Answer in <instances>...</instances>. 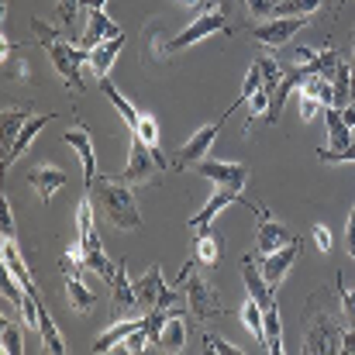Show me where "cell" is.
Instances as JSON below:
<instances>
[{
    "instance_id": "1",
    "label": "cell",
    "mask_w": 355,
    "mask_h": 355,
    "mask_svg": "<svg viewBox=\"0 0 355 355\" xmlns=\"http://www.w3.org/2000/svg\"><path fill=\"white\" fill-rule=\"evenodd\" d=\"M342 300L338 290L328 286H314L307 307H304V352L307 355H331L342 352Z\"/></svg>"
},
{
    "instance_id": "2",
    "label": "cell",
    "mask_w": 355,
    "mask_h": 355,
    "mask_svg": "<svg viewBox=\"0 0 355 355\" xmlns=\"http://www.w3.org/2000/svg\"><path fill=\"white\" fill-rule=\"evenodd\" d=\"M31 31L38 35V45H45V52H49L55 73L62 76V83H66L73 94H83V90H87V83H83V66H90V52L80 49L73 38H66L59 28H52V24H45V21H38V17H31Z\"/></svg>"
},
{
    "instance_id": "3",
    "label": "cell",
    "mask_w": 355,
    "mask_h": 355,
    "mask_svg": "<svg viewBox=\"0 0 355 355\" xmlns=\"http://www.w3.org/2000/svg\"><path fill=\"white\" fill-rule=\"evenodd\" d=\"M87 193L97 200V207L104 211V218L121 228V232H138L141 228V214H138V204H135V193L128 183H118L114 176H97Z\"/></svg>"
},
{
    "instance_id": "4",
    "label": "cell",
    "mask_w": 355,
    "mask_h": 355,
    "mask_svg": "<svg viewBox=\"0 0 355 355\" xmlns=\"http://www.w3.org/2000/svg\"><path fill=\"white\" fill-rule=\"evenodd\" d=\"M76 235H80V252H83V259H87V269L90 272H97L107 286H111V279H114V272H118V262L104 252V245H101V235H97V228H94V197L83 190V200H80V207H76Z\"/></svg>"
},
{
    "instance_id": "5",
    "label": "cell",
    "mask_w": 355,
    "mask_h": 355,
    "mask_svg": "<svg viewBox=\"0 0 355 355\" xmlns=\"http://www.w3.org/2000/svg\"><path fill=\"white\" fill-rule=\"evenodd\" d=\"M176 283H187V307H190V314L204 324V321H218V318H225L228 311H225V304H221V297H218V290H214V279L207 276V269L204 266H193V262H187L183 266V272L176 276Z\"/></svg>"
},
{
    "instance_id": "6",
    "label": "cell",
    "mask_w": 355,
    "mask_h": 355,
    "mask_svg": "<svg viewBox=\"0 0 355 355\" xmlns=\"http://www.w3.org/2000/svg\"><path fill=\"white\" fill-rule=\"evenodd\" d=\"M173 162L159 152V148H152L141 135H135L131 131V152H128V166L114 173V180L118 183H128V187H138V183H159V176L169 169Z\"/></svg>"
},
{
    "instance_id": "7",
    "label": "cell",
    "mask_w": 355,
    "mask_h": 355,
    "mask_svg": "<svg viewBox=\"0 0 355 355\" xmlns=\"http://www.w3.org/2000/svg\"><path fill=\"white\" fill-rule=\"evenodd\" d=\"M207 35H235V28L225 17V10H204V14H197L180 35H173L166 42V59L176 55V52H183V49H190L193 42H204Z\"/></svg>"
},
{
    "instance_id": "8",
    "label": "cell",
    "mask_w": 355,
    "mask_h": 355,
    "mask_svg": "<svg viewBox=\"0 0 355 355\" xmlns=\"http://www.w3.org/2000/svg\"><path fill=\"white\" fill-rule=\"evenodd\" d=\"M232 114H235V111L228 107V111H225V114H221L218 121H211V124H204L200 131H193V135L187 138V145L180 148V155L173 159V166H169V169H176V173H180V169H187V166H197L200 159H207V152L214 148V141H218V135H221L225 121L232 118Z\"/></svg>"
},
{
    "instance_id": "9",
    "label": "cell",
    "mask_w": 355,
    "mask_h": 355,
    "mask_svg": "<svg viewBox=\"0 0 355 355\" xmlns=\"http://www.w3.org/2000/svg\"><path fill=\"white\" fill-rule=\"evenodd\" d=\"M307 24H311V14H297V17H269V21H262V24L252 28V38H255L259 45H266V49H283V45H290L293 35H297L300 28H307Z\"/></svg>"
},
{
    "instance_id": "10",
    "label": "cell",
    "mask_w": 355,
    "mask_h": 355,
    "mask_svg": "<svg viewBox=\"0 0 355 355\" xmlns=\"http://www.w3.org/2000/svg\"><path fill=\"white\" fill-rule=\"evenodd\" d=\"M248 211L259 218V232H255V252H259V255H269V252L283 248L286 241H293L290 228H286V225H279V221L269 214V207H266V204L248 200Z\"/></svg>"
},
{
    "instance_id": "11",
    "label": "cell",
    "mask_w": 355,
    "mask_h": 355,
    "mask_svg": "<svg viewBox=\"0 0 355 355\" xmlns=\"http://www.w3.org/2000/svg\"><path fill=\"white\" fill-rule=\"evenodd\" d=\"M124 31H121L118 24L104 14V7H97V10H87V28H83V35H76L73 42L80 45V49H97L101 42H107V38H121Z\"/></svg>"
},
{
    "instance_id": "12",
    "label": "cell",
    "mask_w": 355,
    "mask_h": 355,
    "mask_svg": "<svg viewBox=\"0 0 355 355\" xmlns=\"http://www.w3.org/2000/svg\"><path fill=\"white\" fill-rule=\"evenodd\" d=\"M197 169H200V176H204V180H211V183H218V187L245 190V183H248V166H241V162L200 159V162H197Z\"/></svg>"
},
{
    "instance_id": "13",
    "label": "cell",
    "mask_w": 355,
    "mask_h": 355,
    "mask_svg": "<svg viewBox=\"0 0 355 355\" xmlns=\"http://www.w3.org/2000/svg\"><path fill=\"white\" fill-rule=\"evenodd\" d=\"M293 59L304 66V73H318V76H328V80H335V73L342 66V55L331 45H324V49H304V45H297L293 49Z\"/></svg>"
},
{
    "instance_id": "14",
    "label": "cell",
    "mask_w": 355,
    "mask_h": 355,
    "mask_svg": "<svg viewBox=\"0 0 355 355\" xmlns=\"http://www.w3.org/2000/svg\"><path fill=\"white\" fill-rule=\"evenodd\" d=\"M297 255H300V238H293V241H286L283 248H276V252H269V255H262V276L269 279V286L272 290H279V283L286 279V272H290V266L297 262Z\"/></svg>"
},
{
    "instance_id": "15",
    "label": "cell",
    "mask_w": 355,
    "mask_h": 355,
    "mask_svg": "<svg viewBox=\"0 0 355 355\" xmlns=\"http://www.w3.org/2000/svg\"><path fill=\"white\" fill-rule=\"evenodd\" d=\"M232 204H238V207H248V200L241 197V190L218 187V190L211 193V200L204 204V211H197V214L190 218V228H211V225H214V218H218L225 207H232Z\"/></svg>"
},
{
    "instance_id": "16",
    "label": "cell",
    "mask_w": 355,
    "mask_h": 355,
    "mask_svg": "<svg viewBox=\"0 0 355 355\" xmlns=\"http://www.w3.org/2000/svg\"><path fill=\"white\" fill-rule=\"evenodd\" d=\"M138 307V297H135V283L128 279V266L124 259L118 262V272L111 279V318L121 321V318H131V311Z\"/></svg>"
},
{
    "instance_id": "17",
    "label": "cell",
    "mask_w": 355,
    "mask_h": 355,
    "mask_svg": "<svg viewBox=\"0 0 355 355\" xmlns=\"http://www.w3.org/2000/svg\"><path fill=\"white\" fill-rule=\"evenodd\" d=\"M66 173L59 169V166H52V162H38L31 173H28V183H31V190L38 193V200L42 204H52V197L66 187Z\"/></svg>"
},
{
    "instance_id": "18",
    "label": "cell",
    "mask_w": 355,
    "mask_h": 355,
    "mask_svg": "<svg viewBox=\"0 0 355 355\" xmlns=\"http://www.w3.org/2000/svg\"><path fill=\"white\" fill-rule=\"evenodd\" d=\"M241 279H245L248 297H252L259 307H266V304H272V300H276V290H272V286H269V279L262 276V266L255 262V255H241Z\"/></svg>"
},
{
    "instance_id": "19",
    "label": "cell",
    "mask_w": 355,
    "mask_h": 355,
    "mask_svg": "<svg viewBox=\"0 0 355 355\" xmlns=\"http://www.w3.org/2000/svg\"><path fill=\"white\" fill-rule=\"evenodd\" d=\"M193 266L214 269L221 262V238L214 235L211 228H193V252H190Z\"/></svg>"
},
{
    "instance_id": "20",
    "label": "cell",
    "mask_w": 355,
    "mask_h": 355,
    "mask_svg": "<svg viewBox=\"0 0 355 355\" xmlns=\"http://www.w3.org/2000/svg\"><path fill=\"white\" fill-rule=\"evenodd\" d=\"M62 141H66L69 148H76V155H80V162H83V183L90 187V183L97 180V162H94V138H90V131H87V128H73V131L62 135Z\"/></svg>"
},
{
    "instance_id": "21",
    "label": "cell",
    "mask_w": 355,
    "mask_h": 355,
    "mask_svg": "<svg viewBox=\"0 0 355 355\" xmlns=\"http://www.w3.org/2000/svg\"><path fill=\"white\" fill-rule=\"evenodd\" d=\"M52 121H55V114H38V118L28 121V124L21 128V135L10 141V148H3V159H0V166H3V169H10V166L21 159V152H28V145L35 141V135H38L45 124H52Z\"/></svg>"
},
{
    "instance_id": "22",
    "label": "cell",
    "mask_w": 355,
    "mask_h": 355,
    "mask_svg": "<svg viewBox=\"0 0 355 355\" xmlns=\"http://www.w3.org/2000/svg\"><path fill=\"white\" fill-rule=\"evenodd\" d=\"M162 290H166V283H162V266L159 262H152L148 266V272L135 283V297H138V307L148 314V311H155V304H159V297H162Z\"/></svg>"
},
{
    "instance_id": "23",
    "label": "cell",
    "mask_w": 355,
    "mask_h": 355,
    "mask_svg": "<svg viewBox=\"0 0 355 355\" xmlns=\"http://www.w3.org/2000/svg\"><path fill=\"white\" fill-rule=\"evenodd\" d=\"M145 324V318H121V321H114L107 331H101L97 338H94V355H104V352H111L114 345H121L135 328H141Z\"/></svg>"
},
{
    "instance_id": "24",
    "label": "cell",
    "mask_w": 355,
    "mask_h": 355,
    "mask_svg": "<svg viewBox=\"0 0 355 355\" xmlns=\"http://www.w3.org/2000/svg\"><path fill=\"white\" fill-rule=\"evenodd\" d=\"M121 49H124V35H121V38H107V42H101L97 49H90V66H94L97 83L111 73V66H114V59L121 55Z\"/></svg>"
},
{
    "instance_id": "25",
    "label": "cell",
    "mask_w": 355,
    "mask_h": 355,
    "mask_svg": "<svg viewBox=\"0 0 355 355\" xmlns=\"http://www.w3.org/2000/svg\"><path fill=\"white\" fill-rule=\"evenodd\" d=\"M66 297L76 314H90L97 307V293L83 283V276H66Z\"/></svg>"
},
{
    "instance_id": "26",
    "label": "cell",
    "mask_w": 355,
    "mask_h": 355,
    "mask_svg": "<svg viewBox=\"0 0 355 355\" xmlns=\"http://www.w3.org/2000/svg\"><path fill=\"white\" fill-rule=\"evenodd\" d=\"M324 121H328V148L331 152H345L352 145V128L345 124L342 111L338 107H328L324 111Z\"/></svg>"
},
{
    "instance_id": "27",
    "label": "cell",
    "mask_w": 355,
    "mask_h": 355,
    "mask_svg": "<svg viewBox=\"0 0 355 355\" xmlns=\"http://www.w3.org/2000/svg\"><path fill=\"white\" fill-rule=\"evenodd\" d=\"M101 94H104V97L111 101V107H114L121 118H124V124H128V128H135V124L141 121V111H138V107H135V104H131L128 97H121V90L114 87V83H111V80H107V76L101 80Z\"/></svg>"
},
{
    "instance_id": "28",
    "label": "cell",
    "mask_w": 355,
    "mask_h": 355,
    "mask_svg": "<svg viewBox=\"0 0 355 355\" xmlns=\"http://www.w3.org/2000/svg\"><path fill=\"white\" fill-rule=\"evenodd\" d=\"M262 321H266V352L283 355V321H279V307H276V300L262 307Z\"/></svg>"
},
{
    "instance_id": "29",
    "label": "cell",
    "mask_w": 355,
    "mask_h": 355,
    "mask_svg": "<svg viewBox=\"0 0 355 355\" xmlns=\"http://www.w3.org/2000/svg\"><path fill=\"white\" fill-rule=\"evenodd\" d=\"M159 349H162V352H183V349H187V324H183L180 311L169 314V321H166V328H162V338H159Z\"/></svg>"
},
{
    "instance_id": "30",
    "label": "cell",
    "mask_w": 355,
    "mask_h": 355,
    "mask_svg": "<svg viewBox=\"0 0 355 355\" xmlns=\"http://www.w3.org/2000/svg\"><path fill=\"white\" fill-rule=\"evenodd\" d=\"M300 94H307V97L321 101L324 107H335V83H331L328 76L307 73V76H304V83H300Z\"/></svg>"
},
{
    "instance_id": "31",
    "label": "cell",
    "mask_w": 355,
    "mask_h": 355,
    "mask_svg": "<svg viewBox=\"0 0 355 355\" xmlns=\"http://www.w3.org/2000/svg\"><path fill=\"white\" fill-rule=\"evenodd\" d=\"M35 118L31 111H24V107H3V114H0V131H3V148H10V141L21 135V128L28 124V121Z\"/></svg>"
},
{
    "instance_id": "32",
    "label": "cell",
    "mask_w": 355,
    "mask_h": 355,
    "mask_svg": "<svg viewBox=\"0 0 355 355\" xmlns=\"http://www.w3.org/2000/svg\"><path fill=\"white\" fill-rule=\"evenodd\" d=\"M331 3H338V0H279V3L272 7V14H276V17H297V14H318L321 7H331Z\"/></svg>"
},
{
    "instance_id": "33",
    "label": "cell",
    "mask_w": 355,
    "mask_h": 355,
    "mask_svg": "<svg viewBox=\"0 0 355 355\" xmlns=\"http://www.w3.org/2000/svg\"><path fill=\"white\" fill-rule=\"evenodd\" d=\"M241 324L248 328V335H252V338H259V345H266V321H262V307H259L252 297H245V304H241Z\"/></svg>"
},
{
    "instance_id": "34",
    "label": "cell",
    "mask_w": 355,
    "mask_h": 355,
    "mask_svg": "<svg viewBox=\"0 0 355 355\" xmlns=\"http://www.w3.org/2000/svg\"><path fill=\"white\" fill-rule=\"evenodd\" d=\"M0 349H3V355H21L24 352V345H21V331H17V324H10L7 318H3V324H0Z\"/></svg>"
},
{
    "instance_id": "35",
    "label": "cell",
    "mask_w": 355,
    "mask_h": 355,
    "mask_svg": "<svg viewBox=\"0 0 355 355\" xmlns=\"http://www.w3.org/2000/svg\"><path fill=\"white\" fill-rule=\"evenodd\" d=\"M128 131H135V135H141L152 148H159V124H155V118H148V114H141V121L135 124V128H128Z\"/></svg>"
},
{
    "instance_id": "36",
    "label": "cell",
    "mask_w": 355,
    "mask_h": 355,
    "mask_svg": "<svg viewBox=\"0 0 355 355\" xmlns=\"http://www.w3.org/2000/svg\"><path fill=\"white\" fill-rule=\"evenodd\" d=\"M148 345H152V342H148V335H145V324H141V328H135V331L121 342V349H124V352H131V355H141Z\"/></svg>"
},
{
    "instance_id": "37",
    "label": "cell",
    "mask_w": 355,
    "mask_h": 355,
    "mask_svg": "<svg viewBox=\"0 0 355 355\" xmlns=\"http://www.w3.org/2000/svg\"><path fill=\"white\" fill-rule=\"evenodd\" d=\"M204 345H207V352H214V355H241L238 345L225 342L221 335H211V331H204Z\"/></svg>"
},
{
    "instance_id": "38",
    "label": "cell",
    "mask_w": 355,
    "mask_h": 355,
    "mask_svg": "<svg viewBox=\"0 0 355 355\" xmlns=\"http://www.w3.org/2000/svg\"><path fill=\"white\" fill-rule=\"evenodd\" d=\"M0 235L3 238L17 235V225H14V214H10V200H7V193L0 197Z\"/></svg>"
},
{
    "instance_id": "39",
    "label": "cell",
    "mask_w": 355,
    "mask_h": 355,
    "mask_svg": "<svg viewBox=\"0 0 355 355\" xmlns=\"http://www.w3.org/2000/svg\"><path fill=\"white\" fill-rule=\"evenodd\" d=\"M324 111H328V107H324L321 101H314V97H307V94H300V118L307 121V124H311V121H314V118H321Z\"/></svg>"
},
{
    "instance_id": "40",
    "label": "cell",
    "mask_w": 355,
    "mask_h": 355,
    "mask_svg": "<svg viewBox=\"0 0 355 355\" xmlns=\"http://www.w3.org/2000/svg\"><path fill=\"white\" fill-rule=\"evenodd\" d=\"M76 7H80V0H59V3H55V21H59L62 28H69V24L76 21Z\"/></svg>"
},
{
    "instance_id": "41",
    "label": "cell",
    "mask_w": 355,
    "mask_h": 355,
    "mask_svg": "<svg viewBox=\"0 0 355 355\" xmlns=\"http://www.w3.org/2000/svg\"><path fill=\"white\" fill-rule=\"evenodd\" d=\"M335 290H338V300H342V311H345L349 324L355 328V286L352 290H345V286H342V276H338V286H335Z\"/></svg>"
},
{
    "instance_id": "42",
    "label": "cell",
    "mask_w": 355,
    "mask_h": 355,
    "mask_svg": "<svg viewBox=\"0 0 355 355\" xmlns=\"http://www.w3.org/2000/svg\"><path fill=\"white\" fill-rule=\"evenodd\" d=\"M311 235H314V245H318V252H324V255L331 252V232H328L324 225H314V228H311Z\"/></svg>"
},
{
    "instance_id": "43",
    "label": "cell",
    "mask_w": 355,
    "mask_h": 355,
    "mask_svg": "<svg viewBox=\"0 0 355 355\" xmlns=\"http://www.w3.org/2000/svg\"><path fill=\"white\" fill-rule=\"evenodd\" d=\"M245 3H248V10L259 14V17H272V7H276L272 0H245Z\"/></svg>"
},
{
    "instance_id": "44",
    "label": "cell",
    "mask_w": 355,
    "mask_h": 355,
    "mask_svg": "<svg viewBox=\"0 0 355 355\" xmlns=\"http://www.w3.org/2000/svg\"><path fill=\"white\" fill-rule=\"evenodd\" d=\"M345 241H349V255L355 262V204H352V214H349V225H345Z\"/></svg>"
},
{
    "instance_id": "45",
    "label": "cell",
    "mask_w": 355,
    "mask_h": 355,
    "mask_svg": "<svg viewBox=\"0 0 355 355\" xmlns=\"http://www.w3.org/2000/svg\"><path fill=\"white\" fill-rule=\"evenodd\" d=\"M342 352L355 355V328H345V331H342Z\"/></svg>"
},
{
    "instance_id": "46",
    "label": "cell",
    "mask_w": 355,
    "mask_h": 355,
    "mask_svg": "<svg viewBox=\"0 0 355 355\" xmlns=\"http://www.w3.org/2000/svg\"><path fill=\"white\" fill-rule=\"evenodd\" d=\"M104 3H107V0H80L83 10H97V7H104Z\"/></svg>"
},
{
    "instance_id": "47",
    "label": "cell",
    "mask_w": 355,
    "mask_h": 355,
    "mask_svg": "<svg viewBox=\"0 0 355 355\" xmlns=\"http://www.w3.org/2000/svg\"><path fill=\"white\" fill-rule=\"evenodd\" d=\"M349 69H352V101H355V52H352V62H349Z\"/></svg>"
},
{
    "instance_id": "48",
    "label": "cell",
    "mask_w": 355,
    "mask_h": 355,
    "mask_svg": "<svg viewBox=\"0 0 355 355\" xmlns=\"http://www.w3.org/2000/svg\"><path fill=\"white\" fill-rule=\"evenodd\" d=\"M180 3H187V7H200V0H180Z\"/></svg>"
},
{
    "instance_id": "49",
    "label": "cell",
    "mask_w": 355,
    "mask_h": 355,
    "mask_svg": "<svg viewBox=\"0 0 355 355\" xmlns=\"http://www.w3.org/2000/svg\"><path fill=\"white\" fill-rule=\"evenodd\" d=\"M352 42H355V31H352Z\"/></svg>"
},
{
    "instance_id": "50",
    "label": "cell",
    "mask_w": 355,
    "mask_h": 355,
    "mask_svg": "<svg viewBox=\"0 0 355 355\" xmlns=\"http://www.w3.org/2000/svg\"><path fill=\"white\" fill-rule=\"evenodd\" d=\"M272 3H279V0H272Z\"/></svg>"
}]
</instances>
